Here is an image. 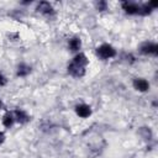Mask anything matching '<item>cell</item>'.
<instances>
[{"label": "cell", "instance_id": "52a82bcc", "mask_svg": "<svg viewBox=\"0 0 158 158\" xmlns=\"http://www.w3.org/2000/svg\"><path fill=\"white\" fill-rule=\"evenodd\" d=\"M132 86H133V89H135L136 91H138V93H146V91L149 90L151 84H149V81H148L147 79H144V78H135L133 81H132Z\"/></svg>", "mask_w": 158, "mask_h": 158}, {"label": "cell", "instance_id": "ba28073f", "mask_svg": "<svg viewBox=\"0 0 158 158\" xmlns=\"http://www.w3.org/2000/svg\"><path fill=\"white\" fill-rule=\"evenodd\" d=\"M12 114H14V117H15V122H17L20 125H25V123L31 121V116L23 109H15L12 111Z\"/></svg>", "mask_w": 158, "mask_h": 158}, {"label": "cell", "instance_id": "30bf717a", "mask_svg": "<svg viewBox=\"0 0 158 158\" xmlns=\"http://www.w3.org/2000/svg\"><path fill=\"white\" fill-rule=\"evenodd\" d=\"M68 48L72 52L79 53L81 49V40L79 37H72L68 40Z\"/></svg>", "mask_w": 158, "mask_h": 158}, {"label": "cell", "instance_id": "4fadbf2b", "mask_svg": "<svg viewBox=\"0 0 158 158\" xmlns=\"http://www.w3.org/2000/svg\"><path fill=\"white\" fill-rule=\"evenodd\" d=\"M95 6H96V10L98 11H100V12H102V11H106L107 10V2L106 1H104V0H101V1H98L96 4H95Z\"/></svg>", "mask_w": 158, "mask_h": 158}, {"label": "cell", "instance_id": "9a60e30c", "mask_svg": "<svg viewBox=\"0 0 158 158\" xmlns=\"http://www.w3.org/2000/svg\"><path fill=\"white\" fill-rule=\"evenodd\" d=\"M5 139H6V135H5V132H4V131H1V130H0V146H1V144H4Z\"/></svg>", "mask_w": 158, "mask_h": 158}, {"label": "cell", "instance_id": "9c48e42d", "mask_svg": "<svg viewBox=\"0 0 158 158\" xmlns=\"http://www.w3.org/2000/svg\"><path fill=\"white\" fill-rule=\"evenodd\" d=\"M31 70H32V67L27 63H19L17 67H16V77L19 78H26L27 75L31 74Z\"/></svg>", "mask_w": 158, "mask_h": 158}, {"label": "cell", "instance_id": "7a4b0ae2", "mask_svg": "<svg viewBox=\"0 0 158 158\" xmlns=\"http://www.w3.org/2000/svg\"><path fill=\"white\" fill-rule=\"evenodd\" d=\"M95 54L101 60H107V59H112L117 56V49L110 43H101L100 46L96 47Z\"/></svg>", "mask_w": 158, "mask_h": 158}, {"label": "cell", "instance_id": "277c9868", "mask_svg": "<svg viewBox=\"0 0 158 158\" xmlns=\"http://www.w3.org/2000/svg\"><path fill=\"white\" fill-rule=\"evenodd\" d=\"M74 111H75V115L80 118H89L93 114V109L90 105L85 104V102H80V104H77L75 107H74Z\"/></svg>", "mask_w": 158, "mask_h": 158}, {"label": "cell", "instance_id": "5bb4252c", "mask_svg": "<svg viewBox=\"0 0 158 158\" xmlns=\"http://www.w3.org/2000/svg\"><path fill=\"white\" fill-rule=\"evenodd\" d=\"M6 83H7V79H6V77H5L2 73H0V86H4V85H6Z\"/></svg>", "mask_w": 158, "mask_h": 158}, {"label": "cell", "instance_id": "8992f818", "mask_svg": "<svg viewBox=\"0 0 158 158\" xmlns=\"http://www.w3.org/2000/svg\"><path fill=\"white\" fill-rule=\"evenodd\" d=\"M121 7L127 15H139V11H141V4L128 1V0L122 1Z\"/></svg>", "mask_w": 158, "mask_h": 158}, {"label": "cell", "instance_id": "7c38bea8", "mask_svg": "<svg viewBox=\"0 0 158 158\" xmlns=\"http://www.w3.org/2000/svg\"><path fill=\"white\" fill-rule=\"evenodd\" d=\"M153 7L151 6V2H144V4H141V11H139V15L142 16H148L153 12Z\"/></svg>", "mask_w": 158, "mask_h": 158}, {"label": "cell", "instance_id": "5b68a950", "mask_svg": "<svg viewBox=\"0 0 158 158\" xmlns=\"http://www.w3.org/2000/svg\"><path fill=\"white\" fill-rule=\"evenodd\" d=\"M36 11L40 12L41 15L48 16V17L53 16L54 12H56L53 5H52L51 2H48V1H40V2L37 4V6H36Z\"/></svg>", "mask_w": 158, "mask_h": 158}, {"label": "cell", "instance_id": "6da1fadb", "mask_svg": "<svg viewBox=\"0 0 158 158\" xmlns=\"http://www.w3.org/2000/svg\"><path fill=\"white\" fill-rule=\"evenodd\" d=\"M88 64H89V58L85 56V53H83V52L75 53L73 59L67 65V72L73 78L80 79L86 74Z\"/></svg>", "mask_w": 158, "mask_h": 158}, {"label": "cell", "instance_id": "3957f363", "mask_svg": "<svg viewBox=\"0 0 158 158\" xmlns=\"http://www.w3.org/2000/svg\"><path fill=\"white\" fill-rule=\"evenodd\" d=\"M139 53L143 56H157L158 53V46L156 42L146 41L139 46Z\"/></svg>", "mask_w": 158, "mask_h": 158}, {"label": "cell", "instance_id": "8fae6325", "mask_svg": "<svg viewBox=\"0 0 158 158\" xmlns=\"http://www.w3.org/2000/svg\"><path fill=\"white\" fill-rule=\"evenodd\" d=\"M1 123L5 128H11L15 123V117H14V114L12 111H6L2 116V120H1Z\"/></svg>", "mask_w": 158, "mask_h": 158}, {"label": "cell", "instance_id": "2e32d148", "mask_svg": "<svg viewBox=\"0 0 158 158\" xmlns=\"http://www.w3.org/2000/svg\"><path fill=\"white\" fill-rule=\"evenodd\" d=\"M2 107H4V104H2V101H1V99H0V111L2 110Z\"/></svg>", "mask_w": 158, "mask_h": 158}]
</instances>
